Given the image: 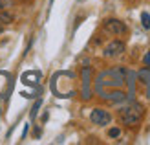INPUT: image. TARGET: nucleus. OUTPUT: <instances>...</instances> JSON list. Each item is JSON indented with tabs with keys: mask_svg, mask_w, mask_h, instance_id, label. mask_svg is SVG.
Listing matches in <instances>:
<instances>
[{
	"mask_svg": "<svg viewBox=\"0 0 150 145\" xmlns=\"http://www.w3.org/2000/svg\"><path fill=\"white\" fill-rule=\"evenodd\" d=\"M143 114H145V110L139 103H130L128 106H125L121 110V121L126 127H134L143 119Z\"/></svg>",
	"mask_w": 150,
	"mask_h": 145,
	"instance_id": "1",
	"label": "nucleus"
},
{
	"mask_svg": "<svg viewBox=\"0 0 150 145\" xmlns=\"http://www.w3.org/2000/svg\"><path fill=\"white\" fill-rule=\"evenodd\" d=\"M103 28H104V31H108L112 35H125L126 33V26H125V22H121L119 19H106L103 22Z\"/></svg>",
	"mask_w": 150,
	"mask_h": 145,
	"instance_id": "2",
	"label": "nucleus"
},
{
	"mask_svg": "<svg viewBox=\"0 0 150 145\" xmlns=\"http://www.w3.org/2000/svg\"><path fill=\"white\" fill-rule=\"evenodd\" d=\"M90 119H92V123L99 125V127H104V125H108L112 121V116H110V112L104 110V109H93L92 114H90Z\"/></svg>",
	"mask_w": 150,
	"mask_h": 145,
	"instance_id": "3",
	"label": "nucleus"
},
{
	"mask_svg": "<svg viewBox=\"0 0 150 145\" xmlns=\"http://www.w3.org/2000/svg\"><path fill=\"white\" fill-rule=\"evenodd\" d=\"M125 51V42L123 41H112L104 46V57H119Z\"/></svg>",
	"mask_w": 150,
	"mask_h": 145,
	"instance_id": "4",
	"label": "nucleus"
},
{
	"mask_svg": "<svg viewBox=\"0 0 150 145\" xmlns=\"http://www.w3.org/2000/svg\"><path fill=\"white\" fill-rule=\"evenodd\" d=\"M103 97H104V99H108V101H112V103H121V101H125V99H126V94L121 92V90H115V92H108V94H104Z\"/></svg>",
	"mask_w": 150,
	"mask_h": 145,
	"instance_id": "5",
	"label": "nucleus"
},
{
	"mask_svg": "<svg viewBox=\"0 0 150 145\" xmlns=\"http://www.w3.org/2000/svg\"><path fill=\"white\" fill-rule=\"evenodd\" d=\"M137 75H139L141 79H143V83H146V85L150 86V68H148V66H146V68H143V70H139V74H137Z\"/></svg>",
	"mask_w": 150,
	"mask_h": 145,
	"instance_id": "6",
	"label": "nucleus"
},
{
	"mask_svg": "<svg viewBox=\"0 0 150 145\" xmlns=\"http://www.w3.org/2000/svg\"><path fill=\"white\" fill-rule=\"evenodd\" d=\"M141 22H143L145 29H150V13H146V11L141 13Z\"/></svg>",
	"mask_w": 150,
	"mask_h": 145,
	"instance_id": "7",
	"label": "nucleus"
},
{
	"mask_svg": "<svg viewBox=\"0 0 150 145\" xmlns=\"http://www.w3.org/2000/svg\"><path fill=\"white\" fill-rule=\"evenodd\" d=\"M119 134H121V131H119L117 127H114V129H110V132H108V136H110V138H117Z\"/></svg>",
	"mask_w": 150,
	"mask_h": 145,
	"instance_id": "8",
	"label": "nucleus"
},
{
	"mask_svg": "<svg viewBox=\"0 0 150 145\" xmlns=\"http://www.w3.org/2000/svg\"><path fill=\"white\" fill-rule=\"evenodd\" d=\"M143 63H145V66H148V68H150V51H146V53H145Z\"/></svg>",
	"mask_w": 150,
	"mask_h": 145,
	"instance_id": "9",
	"label": "nucleus"
},
{
	"mask_svg": "<svg viewBox=\"0 0 150 145\" xmlns=\"http://www.w3.org/2000/svg\"><path fill=\"white\" fill-rule=\"evenodd\" d=\"M40 103H42V101H37V103H35V106H33V112H31L33 116H35V114H37V110H39V106H40Z\"/></svg>",
	"mask_w": 150,
	"mask_h": 145,
	"instance_id": "10",
	"label": "nucleus"
},
{
	"mask_svg": "<svg viewBox=\"0 0 150 145\" xmlns=\"http://www.w3.org/2000/svg\"><path fill=\"white\" fill-rule=\"evenodd\" d=\"M2 31H4V26H2V24H0V33H2Z\"/></svg>",
	"mask_w": 150,
	"mask_h": 145,
	"instance_id": "11",
	"label": "nucleus"
},
{
	"mask_svg": "<svg viewBox=\"0 0 150 145\" xmlns=\"http://www.w3.org/2000/svg\"><path fill=\"white\" fill-rule=\"evenodd\" d=\"M22 2H28V0H22Z\"/></svg>",
	"mask_w": 150,
	"mask_h": 145,
	"instance_id": "12",
	"label": "nucleus"
},
{
	"mask_svg": "<svg viewBox=\"0 0 150 145\" xmlns=\"http://www.w3.org/2000/svg\"><path fill=\"white\" fill-rule=\"evenodd\" d=\"M51 2H53V0H51Z\"/></svg>",
	"mask_w": 150,
	"mask_h": 145,
	"instance_id": "13",
	"label": "nucleus"
}]
</instances>
